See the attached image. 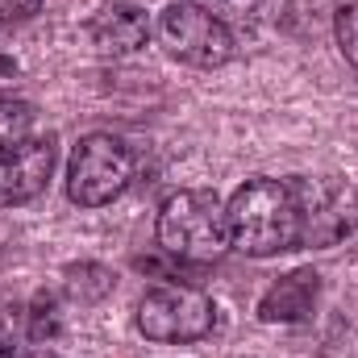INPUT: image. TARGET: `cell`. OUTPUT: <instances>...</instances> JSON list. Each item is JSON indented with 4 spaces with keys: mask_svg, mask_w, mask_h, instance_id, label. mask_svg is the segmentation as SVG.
Returning a JSON list of instances; mask_svg holds the SVG:
<instances>
[{
    "mask_svg": "<svg viewBox=\"0 0 358 358\" xmlns=\"http://www.w3.org/2000/svg\"><path fill=\"white\" fill-rule=\"evenodd\" d=\"M113 271L100 267V263H80V267H67V292L80 300V304H96L113 292Z\"/></svg>",
    "mask_w": 358,
    "mask_h": 358,
    "instance_id": "obj_10",
    "label": "cell"
},
{
    "mask_svg": "<svg viewBox=\"0 0 358 358\" xmlns=\"http://www.w3.org/2000/svg\"><path fill=\"white\" fill-rule=\"evenodd\" d=\"M292 196L300 213V246L329 250L358 225V192L338 176H296Z\"/></svg>",
    "mask_w": 358,
    "mask_h": 358,
    "instance_id": "obj_3",
    "label": "cell"
},
{
    "mask_svg": "<svg viewBox=\"0 0 358 358\" xmlns=\"http://www.w3.org/2000/svg\"><path fill=\"white\" fill-rule=\"evenodd\" d=\"M59 304H55V296H38L34 304H29V338L34 342H50L55 334H59Z\"/></svg>",
    "mask_w": 358,
    "mask_h": 358,
    "instance_id": "obj_13",
    "label": "cell"
},
{
    "mask_svg": "<svg viewBox=\"0 0 358 358\" xmlns=\"http://www.w3.org/2000/svg\"><path fill=\"white\" fill-rule=\"evenodd\" d=\"M159 34L163 46L187 67H225L234 59V29L225 25L221 13L192 4V0H176L163 8L159 17Z\"/></svg>",
    "mask_w": 358,
    "mask_h": 358,
    "instance_id": "obj_5",
    "label": "cell"
},
{
    "mask_svg": "<svg viewBox=\"0 0 358 358\" xmlns=\"http://www.w3.org/2000/svg\"><path fill=\"white\" fill-rule=\"evenodd\" d=\"M317 296H321V275L313 267H296L287 275H279L263 292L259 300V321L267 325H296V321H308L313 308H317Z\"/></svg>",
    "mask_w": 358,
    "mask_h": 358,
    "instance_id": "obj_8",
    "label": "cell"
},
{
    "mask_svg": "<svg viewBox=\"0 0 358 358\" xmlns=\"http://www.w3.org/2000/svg\"><path fill=\"white\" fill-rule=\"evenodd\" d=\"M29 129H34V108H29L25 100L0 96V155L17 150V146L29 138Z\"/></svg>",
    "mask_w": 358,
    "mask_h": 358,
    "instance_id": "obj_11",
    "label": "cell"
},
{
    "mask_svg": "<svg viewBox=\"0 0 358 358\" xmlns=\"http://www.w3.org/2000/svg\"><path fill=\"white\" fill-rule=\"evenodd\" d=\"M155 238L171 259H183V263L221 259L234 246L225 200L213 187H183L176 196H167L155 221Z\"/></svg>",
    "mask_w": 358,
    "mask_h": 358,
    "instance_id": "obj_2",
    "label": "cell"
},
{
    "mask_svg": "<svg viewBox=\"0 0 358 358\" xmlns=\"http://www.w3.org/2000/svg\"><path fill=\"white\" fill-rule=\"evenodd\" d=\"M146 38H150V21L138 4H108L92 21V42L100 55H134L138 46H146Z\"/></svg>",
    "mask_w": 358,
    "mask_h": 358,
    "instance_id": "obj_9",
    "label": "cell"
},
{
    "mask_svg": "<svg viewBox=\"0 0 358 358\" xmlns=\"http://www.w3.org/2000/svg\"><path fill=\"white\" fill-rule=\"evenodd\" d=\"M134 183V150L113 134H88L71 150L67 196L80 208H104Z\"/></svg>",
    "mask_w": 358,
    "mask_h": 358,
    "instance_id": "obj_4",
    "label": "cell"
},
{
    "mask_svg": "<svg viewBox=\"0 0 358 358\" xmlns=\"http://www.w3.org/2000/svg\"><path fill=\"white\" fill-rule=\"evenodd\" d=\"M13 358H63V355H55V350H46V346H29V350H17Z\"/></svg>",
    "mask_w": 358,
    "mask_h": 358,
    "instance_id": "obj_17",
    "label": "cell"
},
{
    "mask_svg": "<svg viewBox=\"0 0 358 358\" xmlns=\"http://www.w3.org/2000/svg\"><path fill=\"white\" fill-rule=\"evenodd\" d=\"M259 4H263V0H225V13H242V17H250Z\"/></svg>",
    "mask_w": 358,
    "mask_h": 358,
    "instance_id": "obj_16",
    "label": "cell"
},
{
    "mask_svg": "<svg viewBox=\"0 0 358 358\" xmlns=\"http://www.w3.org/2000/svg\"><path fill=\"white\" fill-rule=\"evenodd\" d=\"M55 159H59L55 138H25L17 150L0 155V204L17 208L38 200L55 176Z\"/></svg>",
    "mask_w": 358,
    "mask_h": 358,
    "instance_id": "obj_7",
    "label": "cell"
},
{
    "mask_svg": "<svg viewBox=\"0 0 358 358\" xmlns=\"http://www.w3.org/2000/svg\"><path fill=\"white\" fill-rule=\"evenodd\" d=\"M17 355V325L8 313H0V358H13Z\"/></svg>",
    "mask_w": 358,
    "mask_h": 358,
    "instance_id": "obj_15",
    "label": "cell"
},
{
    "mask_svg": "<svg viewBox=\"0 0 358 358\" xmlns=\"http://www.w3.org/2000/svg\"><path fill=\"white\" fill-rule=\"evenodd\" d=\"M217 325V304L187 283L150 287L138 300V329L150 342H200Z\"/></svg>",
    "mask_w": 358,
    "mask_h": 358,
    "instance_id": "obj_6",
    "label": "cell"
},
{
    "mask_svg": "<svg viewBox=\"0 0 358 358\" xmlns=\"http://www.w3.org/2000/svg\"><path fill=\"white\" fill-rule=\"evenodd\" d=\"M42 0H0V21H29Z\"/></svg>",
    "mask_w": 358,
    "mask_h": 358,
    "instance_id": "obj_14",
    "label": "cell"
},
{
    "mask_svg": "<svg viewBox=\"0 0 358 358\" xmlns=\"http://www.w3.org/2000/svg\"><path fill=\"white\" fill-rule=\"evenodd\" d=\"M229 242L246 259H271L300 246V213L292 183L283 179H246L229 204Z\"/></svg>",
    "mask_w": 358,
    "mask_h": 358,
    "instance_id": "obj_1",
    "label": "cell"
},
{
    "mask_svg": "<svg viewBox=\"0 0 358 358\" xmlns=\"http://www.w3.org/2000/svg\"><path fill=\"white\" fill-rule=\"evenodd\" d=\"M334 34H338V46L346 55V63L358 71V0H346L338 8V21H334Z\"/></svg>",
    "mask_w": 358,
    "mask_h": 358,
    "instance_id": "obj_12",
    "label": "cell"
}]
</instances>
